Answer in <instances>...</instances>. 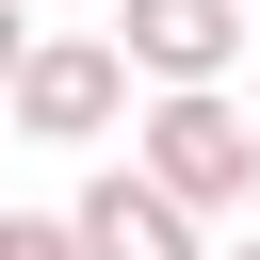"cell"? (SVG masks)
<instances>
[{
	"label": "cell",
	"instance_id": "3957f363",
	"mask_svg": "<svg viewBox=\"0 0 260 260\" xmlns=\"http://www.w3.org/2000/svg\"><path fill=\"white\" fill-rule=\"evenodd\" d=\"M114 65L130 81H228L244 65V0H114Z\"/></svg>",
	"mask_w": 260,
	"mask_h": 260
},
{
	"label": "cell",
	"instance_id": "52a82bcc",
	"mask_svg": "<svg viewBox=\"0 0 260 260\" xmlns=\"http://www.w3.org/2000/svg\"><path fill=\"white\" fill-rule=\"evenodd\" d=\"M211 260H260V244H211Z\"/></svg>",
	"mask_w": 260,
	"mask_h": 260
},
{
	"label": "cell",
	"instance_id": "8992f818",
	"mask_svg": "<svg viewBox=\"0 0 260 260\" xmlns=\"http://www.w3.org/2000/svg\"><path fill=\"white\" fill-rule=\"evenodd\" d=\"M16 49H32V16H16V0H0V81H16Z\"/></svg>",
	"mask_w": 260,
	"mask_h": 260
},
{
	"label": "cell",
	"instance_id": "277c9868",
	"mask_svg": "<svg viewBox=\"0 0 260 260\" xmlns=\"http://www.w3.org/2000/svg\"><path fill=\"white\" fill-rule=\"evenodd\" d=\"M65 228H81V260H211V244H195V211H179L146 162H98Z\"/></svg>",
	"mask_w": 260,
	"mask_h": 260
},
{
	"label": "cell",
	"instance_id": "7a4b0ae2",
	"mask_svg": "<svg viewBox=\"0 0 260 260\" xmlns=\"http://www.w3.org/2000/svg\"><path fill=\"white\" fill-rule=\"evenodd\" d=\"M0 114H16L32 146H114V130H130V65H114V32H32L16 81H0Z\"/></svg>",
	"mask_w": 260,
	"mask_h": 260
},
{
	"label": "cell",
	"instance_id": "5b68a950",
	"mask_svg": "<svg viewBox=\"0 0 260 260\" xmlns=\"http://www.w3.org/2000/svg\"><path fill=\"white\" fill-rule=\"evenodd\" d=\"M0 260H81V228L65 211H0Z\"/></svg>",
	"mask_w": 260,
	"mask_h": 260
},
{
	"label": "cell",
	"instance_id": "6da1fadb",
	"mask_svg": "<svg viewBox=\"0 0 260 260\" xmlns=\"http://www.w3.org/2000/svg\"><path fill=\"white\" fill-rule=\"evenodd\" d=\"M130 162L211 228V211H244L260 195V114L228 98V81H146V114H130Z\"/></svg>",
	"mask_w": 260,
	"mask_h": 260
}]
</instances>
